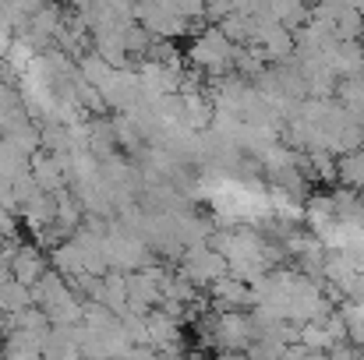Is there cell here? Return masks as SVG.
<instances>
[{
	"mask_svg": "<svg viewBox=\"0 0 364 360\" xmlns=\"http://www.w3.org/2000/svg\"><path fill=\"white\" fill-rule=\"evenodd\" d=\"M234 53H237V43H230L223 36V28H202L195 32L191 39V50H188V60L209 75V78H223L230 67H234Z\"/></svg>",
	"mask_w": 364,
	"mask_h": 360,
	"instance_id": "1",
	"label": "cell"
},
{
	"mask_svg": "<svg viewBox=\"0 0 364 360\" xmlns=\"http://www.w3.org/2000/svg\"><path fill=\"white\" fill-rule=\"evenodd\" d=\"M11 272H14V279H18L21 286H32V283L46 272L43 254H39V251H32V247H18V254L11 258Z\"/></svg>",
	"mask_w": 364,
	"mask_h": 360,
	"instance_id": "3",
	"label": "cell"
},
{
	"mask_svg": "<svg viewBox=\"0 0 364 360\" xmlns=\"http://www.w3.org/2000/svg\"><path fill=\"white\" fill-rule=\"evenodd\" d=\"M343 159L336 163V177L343 180V187H361L364 191V145L350 148V152H340Z\"/></svg>",
	"mask_w": 364,
	"mask_h": 360,
	"instance_id": "4",
	"label": "cell"
},
{
	"mask_svg": "<svg viewBox=\"0 0 364 360\" xmlns=\"http://www.w3.org/2000/svg\"><path fill=\"white\" fill-rule=\"evenodd\" d=\"M181 265H184L181 276H188L191 283H213V279H220V276L227 272V258H223L216 247H205V244H198V240L188 244Z\"/></svg>",
	"mask_w": 364,
	"mask_h": 360,
	"instance_id": "2",
	"label": "cell"
}]
</instances>
